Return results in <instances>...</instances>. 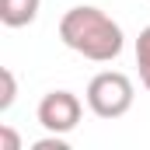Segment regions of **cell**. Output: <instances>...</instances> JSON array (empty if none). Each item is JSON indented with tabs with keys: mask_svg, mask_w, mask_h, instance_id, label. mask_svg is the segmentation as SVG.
Returning <instances> with one entry per match:
<instances>
[{
	"mask_svg": "<svg viewBox=\"0 0 150 150\" xmlns=\"http://www.w3.org/2000/svg\"><path fill=\"white\" fill-rule=\"evenodd\" d=\"M59 38H63L67 49L80 52L91 63H112L115 56L122 52V45H126L122 28L101 7H91V4L70 7L59 18Z\"/></svg>",
	"mask_w": 150,
	"mask_h": 150,
	"instance_id": "1",
	"label": "cell"
},
{
	"mask_svg": "<svg viewBox=\"0 0 150 150\" xmlns=\"http://www.w3.org/2000/svg\"><path fill=\"white\" fill-rule=\"evenodd\" d=\"M87 108L98 115V119H122V115L133 108L136 101V91H133V80L119 70H101V74L91 77L87 91Z\"/></svg>",
	"mask_w": 150,
	"mask_h": 150,
	"instance_id": "2",
	"label": "cell"
},
{
	"mask_svg": "<svg viewBox=\"0 0 150 150\" xmlns=\"http://www.w3.org/2000/svg\"><path fill=\"white\" fill-rule=\"evenodd\" d=\"M38 126L45 133H74L80 115H84V105L74 91H49L42 101H38Z\"/></svg>",
	"mask_w": 150,
	"mask_h": 150,
	"instance_id": "3",
	"label": "cell"
},
{
	"mask_svg": "<svg viewBox=\"0 0 150 150\" xmlns=\"http://www.w3.org/2000/svg\"><path fill=\"white\" fill-rule=\"evenodd\" d=\"M42 0H0V21L7 28H25L38 18Z\"/></svg>",
	"mask_w": 150,
	"mask_h": 150,
	"instance_id": "4",
	"label": "cell"
},
{
	"mask_svg": "<svg viewBox=\"0 0 150 150\" xmlns=\"http://www.w3.org/2000/svg\"><path fill=\"white\" fill-rule=\"evenodd\" d=\"M136 67H140V84L150 91V25L136 38Z\"/></svg>",
	"mask_w": 150,
	"mask_h": 150,
	"instance_id": "5",
	"label": "cell"
},
{
	"mask_svg": "<svg viewBox=\"0 0 150 150\" xmlns=\"http://www.w3.org/2000/svg\"><path fill=\"white\" fill-rule=\"evenodd\" d=\"M0 84H4V91H0V112H7L14 105V98H18V80H14V74L7 67L0 70Z\"/></svg>",
	"mask_w": 150,
	"mask_h": 150,
	"instance_id": "6",
	"label": "cell"
},
{
	"mask_svg": "<svg viewBox=\"0 0 150 150\" xmlns=\"http://www.w3.org/2000/svg\"><path fill=\"white\" fill-rule=\"evenodd\" d=\"M32 150H70V143L63 140V133H52V136H45V140L32 143Z\"/></svg>",
	"mask_w": 150,
	"mask_h": 150,
	"instance_id": "7",
	"label": "cell"
},
{
	"mask_svg": "<svg viewBox=\"0 0 150 150\" xmlns=\"http://www.w3.org/2000/svg\"><path fill=\"white\" fill-rule=\"evenodd\" d=\"M0 150H21V140L11 126H0Z\"/></svg>",
	"mask_w": 150,
	"mask_h": 150,
	"instance_id": "8",
	"label": "cell"
}]
</instances>
